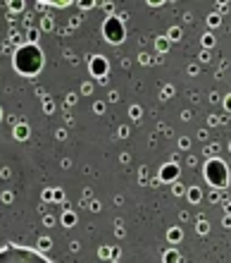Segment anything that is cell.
Masks as SVG:
<instances>
[{
    "instance_id": "1",
    "label": "cell",
    "mask_w": 231,
    "mask_h": 263,
    "mask_svg": "<svg viewBox=\"0 0 231 263\" xmlns=\"http://www.w3.org/2000/svg\"><path fill=\"white\" fill-rule=\"evenodd\" d=\"M43 67V53L38 46L34 43H27V46H22L17 53H14V69L24 77H34L38 74Z\"/></svg>"
},
{
    "instance_id": "2",
    "label": "cell",
    "mask_w": 231,
    "mask_h": 263,
    "mask_svg": "<svg viewBox=\"0 0 231 263\" xmlns=\"http://www.w3.org/2000/svg\"><path fill=\"white\" fill-rule=\"evenodd\" d=\"M0 263H53L41 251L19 247V244H7L0 249Z\"/></svg>"
},
{
    "instance_id": "3",
    "label": "cell",
    "mask_w": 231,
    "mask_h": 263,
    "mask_svg": "<svg viewBox=\"0 0 231 263\" xmlns=\"http://www.w3.org/2000/svg\"><path fill=\"white\" fill-rule=\"evenodd\" d=\"M203 175H205V180L210 182V187H215V189H224L226 182H229V167L224 165V160H219V158L207 160Z\"/></svg>"
},
{
    "instance_id": "4",
    "label": "cell",
    "mask_w": 231,
    "mask_h": 263,
    "mask_svg": "<svg viewBox=\"0 0 231 263\" xmlns=\"http://www.w3.org/2000/svg\"><path fill=\"white\" fill-rule=\"evenodd\" d=\"M102 34H105V39H108L110 43H122L124 41V24L119 17H108L105 20V24H102Z\"/></svg>"
},
{
    "instance_id": "5",
    "label": "cell",
    "mask_w": 231,
    "mask_h": 263,
    "mask_svg": "<svg viewBox=\"0 0 231 263\" xmlns=\"http://www.w3.org/2000/svg\"><path fill=\"white\" fill-rule=\"evenodd\" d=\"M164 182H170V180H177L179 177V167L174 165V163H170V165H164L162 167V175H160Z\"/></svg>"
},
{
    "instance_id": "6",
    "label": "cell",
    "mask_w": 231,
    "mask_h": 263,
    "mask_svg": "<svg viewBox=\"0 0 231 263\" xmlns=\"http://www.w3.org/2000/svg\"><path fill=\"white\" fill-rule=\"evenodd\" d=\"M91 69H93V74H105V72H108V60L93 58V60H91Z\"/></svg>"
},
{
    "instance_id": "7",
    "label": "cell",
    "mask_w": 231,
    "mask_h": 263,
    "mask_svg": "<svg viewBox=\"0 0 231 263\" xmlns=\"http://www.w3.org/2000/svg\"><path fill=\"white\" fill-rule=\"evenodd\" d=\"M177 254H174V251H172V254H167V256H164V261H167V263H177Z\"/></svg>"
},
{
    "instance_id": "8",
    "label": "cell",
    "mask_w": 231,
    "mask_h": 263,
    "mask_svg": "<svg viewBox=\"0 0 231 263\" xmlns=\"http://www.w3.org/2000/svg\"><path fill=\"white\" fill-rule=\"evenodd\" d=\"M0 118H3V112H0Z\"/></svg>"
}]
</instances>
